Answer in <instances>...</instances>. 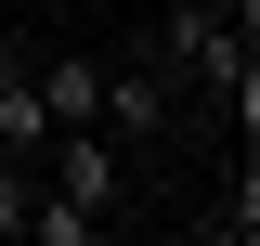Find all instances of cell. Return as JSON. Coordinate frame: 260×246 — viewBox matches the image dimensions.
Returning <instances> with one entry per match:
<instances>
[{"instance_id":"cell-5","label":"cell","mask_w":260,"mask_h":246,"mask_svg":"<svg viewBox=\"0 0 260 246\" xmlns=\"http://www.w3.org/2000/svg\"><path fill=\"white\" fill-rule=\"evenodd\" d=\"M39 220V155H0V246H26Z\"/></svg>"},{"instance_id":"cell-6","label":"cell","mask_w":260,"mask_h":246,"mask_svg":"<svg viewBox=\"0 0 260 246\" xmlns=\"http://www.w3.org/2000/svg\"><path fill=\"white\" fill-rule=\"evenodd\" d=\"M91 233H104V220H91V208H65V194H52V182H39V220H26V246H91Z\"/></svg>"},{"instance_id":"cell-4","label":"cell","mask_w":260,"mask_h":246,"mask_svg":"<svg viewBox=\"0 0 260 246\" xmlns=\"http://www.w3.org/2000/svg\"><path fill=\"white\" fill-rule=\"evenodd\" d=\"M39 143H52V104L26 65H0V155H39Z\"/></svg>"},{"instance_id":"cell-2","label":"cell","mask_w":260,"mask_h":246,"mask_svg":"<svg viewBox=\"0 0 260 246\" xmlns=\"http://www.w3.org/2000/svg\"><path fill=\"white\" fill-rule=\"evenodd\" d=\"M156 117H169L156 65H104V130H117V143H156Z\"/></svg>"},{"instance_id":"cell-3","label":"cell","mask_w":260,"mask_h":246,"mask_svg":"<svg viewBox=\"0 0 260 246\" xmlns=\"http://www.w3.org/2000/svg\"><path fill=\"white\" fill-rule=\"evenodd\" d=\"M26 78H39V104H52V130H78V117H104V65H91V52H39Z\"/></svg>"},{"instance_id":"cell-1","label":"cell","mask_w":260,"mask_h":246,"mask_svg":"<svg viewBox=\"0 0 260 246\" xmlns=\"http://www.w3.org/2000/svg\"><path fill=\"white\" fill-rule=\"evenodd\" d=\"M169 65H182V78H208V91H221L234 65H247V0H182V13H169Z\"/></svg>"}]
</instances>
